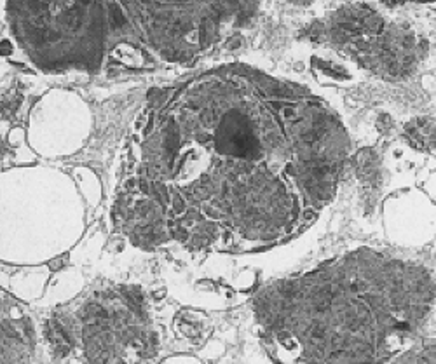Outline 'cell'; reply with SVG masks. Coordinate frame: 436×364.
Wrapping results in <instances>:
<instances>
[{
	"instance_id": "obj_1",
	"label": "cell",
	"mask_w": 436,
	"mask_h": 364,
	"mask_svg": "<svg viewBox=\"0 0 436 364\" xmlns=\"http://www.w3.org/2000/svg\"><path fill=\"white\" fill-rule=\"evenodd\" d=\"M110 12H112V21L115 26H120V24H124V14L120 11L117 5H110Z\"/></svg>"
},
{
	"instance_id": "obj_2",
	"label": "cell",
	"mask_w": 436,
	"mask_h": 364,
	"mask_svg": "<svg viewBox=\"0 0 436 364\" xmlns=\"http://www.w3.org/2000/svg\"><path fill=\"white\" fill-rule=\"evenodd\" d=\"M12 51V45L9 40H4V42H0V56H9Z\"/></svg>"
}]
</instances>
